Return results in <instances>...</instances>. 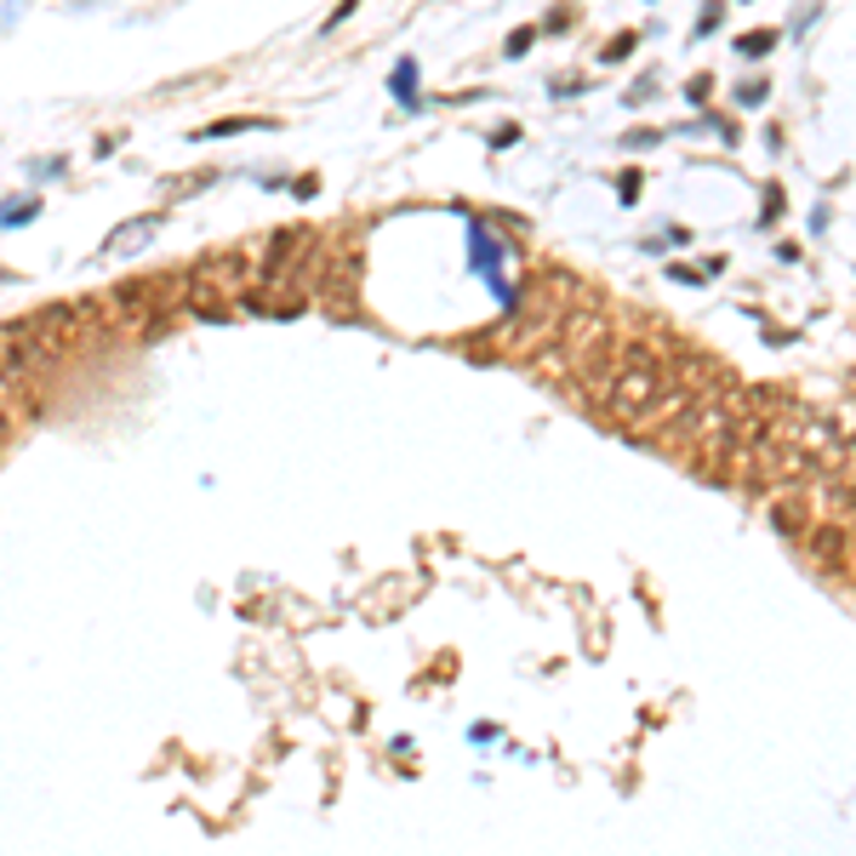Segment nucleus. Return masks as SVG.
<instances>
[{
    "mask_svg": "<svg viewBox=\"0 0 856 856\" xmlns=\"http://www.w3.org/2000/svg\"><path fill=\"white\" fill-rule=\"evenodd\" d=\"M12 423H17V417H12L7 406H0V435H7V428H12Z\"/></svg>",
    "mask_w": 856,
    "mask_h": 856,
    "instance_id": "f257e3e1",
    "label": "nucleus"
}]
</instances>
